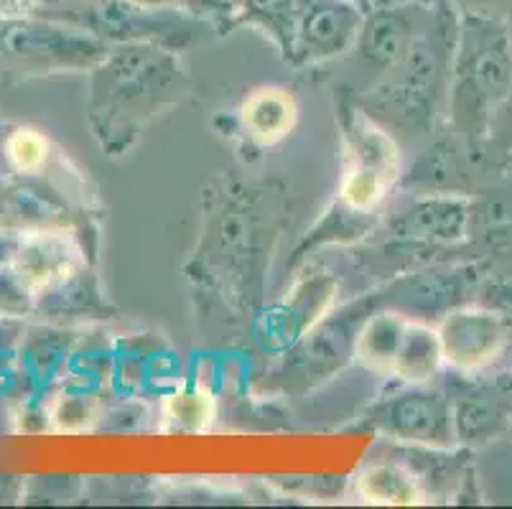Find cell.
Masks as SVG:
<instances>
[{
	"mask_svg": "<svg viewBox=\"0 0 512 509\" xmlns=\"http://www.w3.org/2000/svg\"><path fill=\"white\" fill-rule=\"evenodd\" d=\"M87 125L110 158L125 156L148 125L174 105L186 87L179 51L158 44H118L90 69Z\"/></svg>",
	"mask_w": 512,
	"mask_h": 509,
	"instance_id": "6da1fadb",
	"label": "cell"
},
{
	"mask_svg": "<svg viewBox=\"0 0 512 509\" xmlns=\"http://www.w3.org/2000/svg\"><path fill=\"white\" fill-rule=\"evenodd\" d=\"M337 125L342 138V174L332 207L306 232L293 252L291 268L316 247L357 242L380 222L390 189L400 184V153L388 128L367 115L360 100L337 92Z\"/></svg>",
	"mask_w": 512,
	"mask_h": 509,
	"instance_id": "7a4b0ae2",
	"label": "cell"
},
{
	"mask_svg": "<svg viewBox=\"0 0 512 509\" xmlns=\"http://www.w3.org/2000/svg\"><path fill=\"white\" fill-rule=\"evenodd\" d=\"M512 95V31L507 18L479 8H459L451 62V130L469 156H482Z\"/></svg>",
	"mask_w": 512,
	"mask_h": 509,
	"instance_id": "3957f363",
	"label": "cell"
},
{
	"mask_svg": "<svg viewBox=\"0 0 512 509\" xmlns=\"http://www.w3.org/2000/svg\"><path fill=\"white\" fill-rule=\"evenodd\" d=\"M456 31L459 6L451 0H428L426 21L406 56L365 97H357L367 115L388 130L426 133L449 100Z\"/></svg>",
	"mask_w": 512,
	"mask_h": 509,
	"instance_id": "277c9868",
	"label": "cell"
},
{
	"mask_svg": "<svg viewBox=\"0 0 512 509\" xmlns=\"http://www.w3.org/2000/svg\"><path fill=\"white\" fill-rule=\"evenodd\" d=\"M31 13L57 18L85 28L110 46L118 44H158L171 51H186L197 44L212 26L181 6L151 8L133 0H87V3H51Z\"/></svg>",
	"mask_w": 512,
	"mask_h": 509,
	"instance_id": "5b68a950",
	"label": "cell"
},
{
	"mask_svg": "<svg viewBox=\"0 0 512 509\" xmlns=\"http://www.w3.org/2000/svg\"><path fill=\"white\" fill-rule=\"evenodd\" d=\"M380 306L383 298L377 291L321 316L299 342L283 352L281 364L273 370L278 385L301 395L337 377L349 362H355V344L362 324Z\"/></svg>",
	"mask_w": 512,
	"mask_h": 509,
	"instance_id": "8992f818",
	"label": "cell"
},
{
	"mask_svg": "<svg viewBox=\"0 0 512 509\" xmlns=\"http://www.w3.org/2000/svg\"><path fill=\"white\" fill-rule=\"evenodd\" d=\"M113 49L85 28L39 13H0V56L29 72H90Z\"/></svg>",
	"mask_w": 512,
	"mask_h": 509,
	"instance_id": "52a82bcc",
	"label": "cell"
},
{
	"mask_svg": "<svg viewBox=\"0 0 512 509\" xmlns=\"http://www.w3.org/2000/svg\"><path fill=\"white\" fill-rule=\"evenodd\" d=\"M357 426L403 446H456L449 392L441 387L406 385L383 395L360 415Z\"/></svg>",
	"mask_w": 512,
	"mask_h": 509,
	"instance_id": "ba28073f",
	"label": "cell"
},
{
	"mask_svg": "<svg viewBox=\"0 0 512 509\" xmlns=\"http://www.w3.org/2000/svg\"><path fill=\"white\" fill-rule=\"evenodd\" d=\"M444 364L459 375H484L512 347V319L507 311L484 303H462L441 316Z\"/></svg>",
	"mask_w": 512,
	"mask_h": 509,
	"instance_id": "9c48e42d",
	"label": "cell"
},
{
	"mask_svg": "<svg viewBox=\"0 0 512 509\" xmlns=\"http://www.w3.org/2000/svg\"><path fill=\"white\" fill-rule=\"evenodd\" d=\"M365 11L349 0H299L283 62L304 69L352 51Z\"/></svg>",
	"mask_w": 512,
	"mask_h": 509,
	"instance_id": "30bf717a",
	"label": "cell"
},
{
	"mask_svg": "<svg viewBox=\"0 0 512 509\" xmlns=\"http://www.w3.org/2000/svg\"><path fill=\"white\" fill-rule=\"evenodd\" d=\"M451 400L454 441L462 448H482L512 428V392L497 380H479V375H459L444 387Z\"/></svg>",
	"mask_w": 512,
	"mask_h": 509,
	"instance_id": "8fae6325",
	"label": "cell"
},
{
	"mask_svg": "<svg viewBox=\"0 0 512 509\" xmlns=\"http://www.w3.org/2000/svg\"><path fill=\"white\" fill-rule=\"evenodd\" d=\"M472 217L469 194H416L406 209L388 219L385 235L398 245H462L469 237Z\"/></svg>",
	"mask_w": 512,
	"mask_h": 509,
	"instance_id": "7c38bea8",
	"label": "cell"
},
{
	"mask_svg": "<svg viewBox=\"0 0 512 509\" xmlns=\"http://www.w3.org/2000/svg\"><path fill=\"white\" fill-rule=\"evenodd\" d=\"M482 278L484 273L479 270V265L436 268L395 280L393 286L380 291V298H383V306L395 308L411 319L431 321L434 316L441 319L451 308L469 303Z\"/></svg>",
	"mask_w": 512,
	"mask_h": 509,
	"instance_id": "4fadbf2b",
	"label": "cell"
},
{
	"mask_svg": "<svg viewBox=\"0 0 512 509\" xmlns=\"http://www.w3.org/2000/svg\"><path fill=\"white\" fill-rule=\"evenodd\" d=\"M426 13L428 0H411L406 6L393 8H372L365 13L352 51L380 79L411 49L413 39L426 21Z\"/></svg>",
	"mask_w": 512,
	"mask_h": 509,
	"instance_id": "5bb4252c",
	"label": "cell"
},
{
	"mask_svg": "<svg viewBox=\"0 0 512 509\" xmlns=\"http://www.w3.org/2000/svg\"><path fill=\"white\" fill-rule=\"evenodd\" d=\"M0 227L29 235V232L77 230V214L69 202L51 186L39 184L36 176H18L0 184Z\"/></svg>",
	"mask_w": 512,
	"mask_h": 509,
	"instance_id": "9a60e30c",
	"label": "cell"
},
{
	"mask_svg": "<svg viewBox=\"0 0 512 509\" xmlns=\"http://www.w3.org/2000/svg\"><path fill=\"white\" fill-rule=\"evenodd\" d=\"M337 296V280L327 275H314L293 288L283 301L271 306L260 319V342L265 349L286 352L296 344L316 321L332 311Z\"/></svg>",
	"mask_w": 512,
	"mask_h": 509,
	"instance_id": "2e32d148",
	"label": "cell"
},
{
	"mask_svg": "<svg viewBox=\"0 0 512 509\" xmlns=\"http://www.w3.org/2000/svg\"><path fill=\"white\" fill-rule=\"evenodd\" d=\"M79 265H85V250L77 242V235L69 230L23 235L16 258H13V270L34 291V296L44 288L54 286L57 280L77 270Z\"/></svg>",
	"mask_w": 512,
	"mask_h": 509,
	"instance_id": "e0dca14e",
	"label": "cell"
},
{
	"mask_svg": "<svg viewBox=\"0 0 512 509\" xmlns=\"http://www.w3.org/2000/svg\"><path fill=\"white\" fill-rule=\"evenodd\" d=\"M34 314L64 324V321L113 319L118 311L110 306L100 288V280L90 265H79L54 286L44 288L34 296Z\"/></svg>",
	"mask_w": 512,
	"mask_h": 509,
	"instance_id": "ac0fdd59",
	"label": "cell"
},
{
	"mask_svg": "<svg viewBox=\"0 0 512 509\" xmlns=\"http://www.w3.org/2000/svg\"><path fill=\"white\" fill-rule=\"evenodd\" d=\"M77 342V334L64 326H34L23 331L18 367L34 398H41V392L49 390L51 382L62 380Z\"/></svg>",
	"mask_w": 512,
	"mask_h": 509,
	"instance_id": "d6986e66",
	"label": "cell"
},
{
	"mask_svg": "<svg viewBox=\"0 0 512 509\" xmlns=\"http://www.w3.org/2000/svg\"><path fill=\"white\" fill-rule=\"evenodd\" d=\"M240 128L250 143L271 148L291 135L299 120V105L283 87H260L250 92L237 112Z\"/></svg>",
	"mask_w": 512,
	"mask_h": 509,
	"instance_id": "ffe728a7",
	"label": "cell"
},
{
	"mask_svg": "<svg viewBox=\"0 0 512 509\" xmlns=\"http://www.w3.org/2000/svg\"><path fill=\"white\" fill-rule=\"evenodd\" d=\"M462 140H439L428 148L416 163L411 174L400 176V184L413 186L418 194H469V176L464 166Z\"/></svg>",
	"mask_w": 512,
	"mask_h": 509,
	"instance_id": "44dd1931",
	"label": "cell"
},
{
	"mask_svg": "<svg viewBox=\"0 0 512 509\" xmlns=\"http://www.w3.org/2000/svg\"><path fill=\"white\" fill-rule=\"evenodd\" d=\"M444 367V352H441L436 326H431L428 321L408 319L390 377L406 382V385H428L434 377H439Z\"/></svg>",
	"mask_w": 512,
	"mask_h": 509,
	"instance_id": "7402d4cb",
	"label": "cell"
},
{
	"mask_svg": "<svg viewBox=\"0 0 512 509\" xmlns=\"http://www.w3.org/2000/svg\"><path fill=\"white\" fill-rule=\"evenodd\" d=\"M357 494L370 504L411 507L428 502L418 476L403 459L372 461L357 476Z\"/></svg>",
	"mask_w": 512,
	"mask_h": 509,
	"instance_id": "603a6c76",
	"label": "cell"
},
{
	"mask_svg": "<svg viewBox=\"0 0 512 509\" xmlns=\"http://www.w3.org/2000/svg\"><path fill=\"white\" fill-rule=\"evenodd\" d=\"M411 316L400 314L395 308L380 306L367 316L362 324L360 336L355 344V362H360L365 370L375 375L390 377L395 354H398L400 339L406 334V326Z\"/></svg>",
	"mask_w": 512,
	"mask_h": 509,
	"instance_id": "cb8c5ba5",
	"label": "cell"
},
{
	"mask_svg": "<svg viewBox=\"0 0 512 509\" xmlns=\"http://www.w3.org/2000/svg\"><path fill=\"white\" fill-rule=\"evenodd\" d=\"M217 415V403L207 387L199 385H176L169 395H164L161 408V428L166 433H181V436H197L207 433Z\"/></svg>",
	"mask_w": 512,
	"mask_h": 509,
	"instance_id": "d4e9b609",
	"label": "cell"
},
{
	"mask_svg": "<svg viewBox=\"0 0 512 509\" xmlns=\"http://www.w3.org/2000/svg\"><path fill=\"white\" fill-rule=\"evenodd\" d=\"M299 0H237L232 13L230 34L237 28H258L260 34L268 36L278 51H286L291 39V23L296 16Z\"/></svg>",
	"mask_w": 512,
	"mask_h": 509,
	"instance_id": "484cf974",
	"label": "cell"
},
{
	"mask_svg": "<svg viewBox=\"0 0 512 509\" xmlns=\"http://www.w3.org/2000/svg\"><path fill=\"white\" fill-rule=\"evenodd\" d=\"M102 418L100 398L97 390H85V387H67L51 408V423L57 431L64 433H82L90 431L92 423Z\"/></svg>",
	"mask_w": 512,
	"mask_h": 509,
	"instance_id": "4316f807",
	"label": "cell"
},
{
	"mask_svg": "<svg viewBox=\"0 0 512 509\" xmlns=\"http://www.w3.org/2000/svg\"><path fill=\"white\" fill-rule=\"evenodd\" d=\"M3 153L18 176H39L49 163L51 146L39 130L16 128L3 140Z\"/></svg>",
	"mask_w": 512,
	"mask_h": 509,
	"instance_id": "83f0119b",
	"label": "cell"
},
{
	"mask_svg": "<svg viewBox=\"0 0 512 509\" xmlns=\"http://www.w3.org/2000/svg\"><path fill=\"white\" fill-rule=\"evenodd\" d=\"M26 314H34V291L13 265H0V319H21Z\"/></svg>",
	"mask_w": 512,
	"mask_h": 509,
	"instance_id": "f1b7e54d",
	"label": "cell"
},
{
	"mask_svg": "<svg viewBox=\"0 0 512 509\" xmlns=\"http://www.w3.org/2000/svg\"><path fill=\"white\" fill-rule=\"evenodd\" d=\"M179 6L199 21L209 23L214 34L227 36L237 0H179Z\"/></svg>",
	"mask_w": 512,
	"mask_h": 509,
	"instance_id": "f546056e",
	"label": "cell"
},
{
	"mask_svg": "<svg viewBox=\"0 0 512 509\" xmlns=\"http://www.w3.org/2000/svg\"><path fill=\"white\" fill-rule=\"evenodd\" d=\"M133 3H141V6H151V8L179 6V0H133Z\"/></svg>",
	"mask_w": 512,
	"mask_h": 509,
	"instance_id": "4dcf8cb0",
	"label": "cell"
},
{
	"mask_svg": "<svg viewBox=\"0 0 512 509\" xmlns=\"http://www.w3.org/2000/svg\"><path fill=\"white\" fill-rule=\"evenodd\" d=\"M451 3L459 8H479V11H482V6H487V3H495V0H451Z\"/></svg>",
	"mask_w": 512,
	"mask_h": 509,
	"instance_id": "1f68e13d",
	"label": "cell"
},
{
	"mask_svg": "<svg viewBox=\"0 0 512 509\" xmlns=\"http://www.w3.org/2000/svg\"><path fill=\"white\" fill-rule=\"evenodd\" d=\"M372 8H393V6H406L411 0H370Z\"/></svg>",
	"mask_w": 512,
	"mask_h": 509,
	"instance_id": "d6a6232c",
	"label": "cell"
},
{
	"mask_svg": "<svg viewBox=\"0 0 512 509\" xmlns=\"http://www.w3.org/2000/svg\"><path fill=\"white\" fill-rule=\"evenodd\" d=\"M495 380H497V382H500V385H502V387H507V390H510V392H512V367H507V370H505V372H500V375H497V377H495Z\"/></svg>",
	"mask_w": 512,
	"mask_h": 509,
	"instance_id": "836d02e7",
	"label": "cell"
},
{
	"mask_svg": "<svg viewBox=\"0 0 512 509\" xmlns=\"http://www.w3.org/2000/svg\"><path fill=\"white\" fill-rule=\"evenodd\" d=\"M51 3H87V0H39V3H36V8L51 6Z\"/></svg>",
	"mask_w": 512,
	"mask_h": 509,
	"instance_id": "e575fe53",
	"label": "cell"
},
{
	"mask_svg": "<svg viewBox=\"0 0 512 509\" xmlns=\"http://www.w3.org/2000/svg\"><path fill=\"white\" fill-rule=\"evenodd\" d=\"M507 23H510V31H512V18ZM500 118H510L512 120V95H510V100H507V105H505V110H502Z\"/></svg>",
	"mask_w": 512,
	"mask_h": 509,
	"instance_id": "d590c367",
	"label": "cell"
},
{
	"mask_svg": "<svg viewBox=\"0 0 512 509\" xmlns=\"http://www.w3.org/2000/svg\"><path fill=\"white\" fill-rule=\"evenodd\" d=\"M349 3H355V6L357 8H362V11H372V3H370V0H349Z\"/></svg>",
	"mask_w": 512,
	"mask_h": 509,
	"instance_id": "8d00e7d4",
	"label": "cell"
},
{
	"mask_svg": "<svg viewBox=\"0 0 512 509\" xmlns=\"http://www.w3.org/2000/svg\"><path fill=\"white\" fill-rule=\"evenodd\" d=\"M502 168H505V174L512 176V151L505 156V163H502Z\"/></svg>",
	"mask_w": 512,
	"mask_h": 509,
	"instance_id": "74e56055",
	"label": "cell"
},
{
	"mask_svg": "<svg viewBox=\"0 0 512 509\" xmlns=\"http://www.w3.org/2000/svg\"><path fill=\"white\" fill-rule=\"evenodd\" d=\"M510 438H512V428H510Z\"/></svg>",
	"mask_w": 512,
	"mask_h": 509,
	"instance_id": "f35d334b",
	"label": "cell"
}]
</instances>
